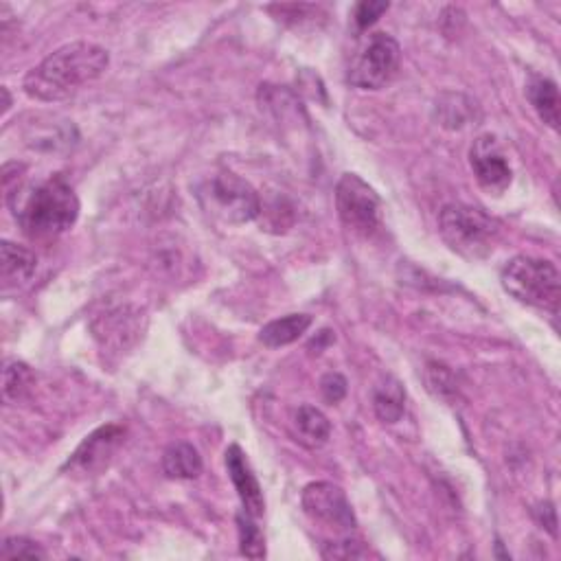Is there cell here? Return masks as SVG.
<instances>
[{
    "mask_svg": "<svg viewBox=\"0 0 561 561\" xmlns=\"http://www.w3.org/2000/svg\"><path fill=\"white\" fill-rule=\"evenodd\" d=\"M33 384H36V377H33V371L25 362H9L5 366L3 373V395L5 402L9 404H18L25 399Z\"/></svg>",
    "mask_w": 561,
    "mask_h": 561,
    "instance_id": "20",
    "label": "cell"
},
{
    "mask_svg": "<svg viewBox=\"0 0 561 561\" xmlns=\"http://www.w3.org/2000/svg\"><path fill=\"white\" fill-rule=\"evenodd\" d=\"M0 557L3 559H44L47 553L42 551V548L27 540V537H7L0 546Z\"/></svg>",
    "mask_w": 561,
    "mask_h": 561,
    "instance_id": "23",
    "label": "cell"
},
{
    "mask_svg": "<svg viewBox=\"0 0 561 561\" xmlns=\"http://www.w3.org/2000/svg\"><path fill=\"white\" fill-rule=\"evenodd\" d=\"M296 441H301L307 448H320L329 441L331 423L329 419L314 406H301L294 412L292 419Z\"/></svg>",
    "mask_w": 561,
    "mask_h": 561,
    "instance_id": "14",
    "label": "cell"
},
{
    "mask_svg": "<svg viewBox=\"0 0 561 561\" xmlns=\"http://www.w3.org/2000/svg\"><path fill=\"white\" fill-rule=\"evenodd\" d=\"M439 233L456 255L476 261L494 250L500 226L476 206L448 204L439 215Z\"/></svg>",
    "mask_w": 561,
    "mask_h": 561,
    "instance_id": "4",
    "label": "cell"
},
{
    "mask_svg": "<svg viewBox=\"0 0 561 561\" xmlns=\"http://www.w3.org/2000/svg\"><path fill=\"white\" fill-rule=\"evenodd\" d=\"M202 209L224 224L253 222L261 213V200L255 187L231 171H220L200 187Z\"/></svg>",
    "mask_w": 561,
    "mask_h": 561,
    "instance_id": "5",
    "label": "cell"
},
{
    "mask_svg": "<svg viewBox=\"0 0 561 561\" xmlns=\"http://www.w3.org/2000/svg\"><path fill=\"white\" fill-rule=\"evenodd\" d=\"M526 97H529L531 106L537 112V117H540L551 130H557L559 128V90L553 79L531 77L529 86H526Z\"/></svg>",
    "mask_w": 561,
    "mask_h": 561,
    "instance_id": "15",
    "label": "cell"
},
{
    "mask_svg": "<svg viewBox=\"0 0 561 561\" xmlns=\"http://www.w3.org/2000/svg\"><path fill=\"white\" fill-rule=\"evenodd\" d=\"M537 515H540V522L546 526L548 531H551L553 535H557V513H555V507L553 505H542L540 509H537Z\"/></svg>",
    "mask_w": 561,
    "mask_h": 561,
    "instance_id": "27",
    "label": "cell"
},
{
    "mask_svg": "<svg viewBox=\"0 0 561 561\" xmlns=\"http://www.w3.org/2000/svg\"><path fill=\"white\" fill-rule=\"evenodd\" d=\"M139 316V312H130L128 307L114 309V312H108L103 318L95 320V338L101 342L103 349H128L143 331Z\"/></svg>",
    "mask_w": 561,
    "mask_h": 561,
    "instance_id": "12",
    "label": "cell"
},
{
    "mask_svg": "<svg viewBox=\"0 0 561 561\" xmlns=\"http://www.w3.org/2000/svg\"><path fill=\"white\" fill-rule=\"evenodd\" d=\"M309 325H312V316H309V314L283 316V318L272 320V323L263 327L259 331V340L270 349L288 347L305 334Z\"/></svg>",
    "mask_w": 561,
    "mask_h": 561,
    "instance_id": "16",
    "label": "cell"
},
{
    "mask_svg": "<svg viewBox=\"0 0 561 561\" xmlns=\"http://www.w3.org/2000/svg\"><path fill=\"white\" fill-rule=\"evenodd\" d=\"M125 430L121 426H103L84 439L75 454L68 459L66 469L75 474H97L110 463L123 441Z\"/></svg>",
    "mask_w": 561,
    "mask_h": 561,
    "instance_id": "10",
    "label": "cell"
},
{
    "mask_svg": "<svg viewBox=\"0 0 561 561\" xmlns=\"http://www.w3.org/2000/svg\"><path fill=\"white\" fill-rule=\"evenodd\" d=\"M320 393H323L325 402L338 404L347 395V380L340 373H327L320 380Z\"/></svg>",
    "mask_w": 561,
    "mask_h": 561,
    "instance_id": "25",
    "label": "cell"
},
{
    "mask_svg": "<svg viewBox=\"0 0 561 561\" xmlns=\"http://www.w3.org/2000/svg\"><path fill=\"white\" fill-rule=\"evenodd\" d=\"M402 49L388 33H373L351 64L349 84L360 90H380L395 77Z\"/></svg>",
    "mask_w": 561,
    "mask_h": 561,
    "instance_id": "7",
    "label": "cell"
},
{
    "mask_svg": "<svg viewBox=\"0 0 561 561\" xmlns=\"http://www.w3.org/2000/svg\"><path fill=\"white\" fill-rule=\"evenodd\" d=\"M426 380H428V388L430 391L441 397V399H450L459 395V386H456V377L454 373L448 369V366L432 362L428 364V373H426Z\"/></svg>",
    "mask_w": 561,
    "mask_h": 561,
    "instance_id": "22",
    "label": "cell"
},
{
    "mask_svg": "<svg viewBox=\"0 0 561 561\" xmlns=\"http://www.w3.org/2000/svg\"><path fill=\"white\" fill-rule=\"evenodd\" d=\"M163 472L174 480H193L202 474V456L191 443H174L163 454Z\"/></svg>",
    "mask_w": 561,
    "mask_h": 561,
    "instance_id": "17",
    "label": "cell"
},
{
    "mask_svg": "<svg viewBox=\"0 0 561 561\" xmlns=\"http://www.w3.org/2000/svg\"><path fill=\"white\" fill-rule=\"evenodd\" d=\"M110 64L108 51L93 42H73L57 49L31 68L22 88L31 99L64 101L84 86L97 82Z\"/></svg>",
    "mask_w": 561,
    "mask_h": 561,
    "instance_id": "1",
    "label": "cell"
},
{
    "mask_svg": "<svg viewBox=\"0 0 561 561\" xmlns=\"http://www.w3.org/2000/svg\"><path fill=\"white\" fill-rule=\"evenodd\" d=\"M373 408L377 419L384 423H397L404 417L406 393L395 377H386V380L375 388Z\"/></svg>",
    "mask_w": 561,
    "mask_h": 561,
    "instance_id": "18",
    "label": "cell"
},
{
    "mask_svg": "<svg viewBox=\"0 0 561 561\" xmlns=\"http://www.w3.org/2000/svg\"><path fill=\"white\" fill-rule=\"evenodd\" d=\"M301 505L309 518L327 524L329 529H336L342 533L356 531L358 520L356 513H353L351 502L345 491H342V487L334 483H327V480L309 483L303 489Z\"/></svg>",
    "mask_w": 561,
    "mask_h": 561,
    "instance_id": "8",
    "label": "cell"
},
{
    "mask_svg": "<svg viewBox=\"0 0 561 561\" xmlns=\"http://www.w3.org/2000/svg\"><path fill=\"white\" fill-rule=\"evenodd\" d=\"M469 165H472L478 185L485 191L494 193V196H500V193L507 191V187L511 185L513 174L509 160L505 152L500 150L494 136H478L472 150H469Z\"/></svg>",
    "mask_w": 561,
    "mask_h": 561,
    "instance_id": "9",
    "label": "cell"
},
{
    "mask_svg": "<svg viewBox=\"0 0 561 561\" xmlns=\"http://www.w3.org/2000/svg\"><path fill=\"white\" fill-rule=\"evenodd\" d=\"M340 222L360 237H373L382 226V202L375 189L358 174H342L336 185Z\"/></svg>",
    "mask_w": 561,
    "mask_h": 561,
    "instance_id": "6",
    "label": "cell"
},
{
    "mask_svg": "<svg viewBox=\"0 0 561 561\" xmlns=\"http://www.w3.org/2000/svg\"><path fill=\"white\" fill-rule=\"evenodd\" d=\"M9 198H20V202H9L14 209L16 222L33 242H51L71 231L79 217V200L71 182L62 176H53L40 185L31 187L27 193H9Z\"/></svg>",
    "mask_w": 561,
    "mask_h": 561,
    "instance_id": "2",
    "label": "cell"
},
{
    "mask_svg": "<svg viewBox=\"0 0 561 561\" xmlns=\"http://www.w3.org/2000/svg\"><path fill=\"white\" fill-rule=\"evenodd\" d=\"M38 270V257L29 248L14 242L0 244V277H3L5 290L25 288Z\"/></svg>",
    "mask_w": 561,
    "mask_h": 561,
    "instance_id": "13",
    "label": "cell"
},
{
    "mask_svg": "<svg viewBox=\"0 0 561 561\" xmlns=\"http://www.w3.org/2000/svg\"><path fill=\"white\" fill-rule=\"evenodd\" d=\"M325 559H364L369 557V551L362 548L360 542L353 540H342V542H327L323 544V551H320Z\"/></svg>",
    "mask_w": 561,
    "mask_h": 561,
    "instance_id": "24",
    "label": "cell"
},
{
    "mask_svg": "<svg viewBox=\"0 0 561 561\" xmlns=\"http://www.w3.org/2000/svg\"><path fill=\"white\" fill-rule=\"evenodd\" d=\"M384 11H388V3H375V0H369V3H360L356 7V14H353V20H356L358 29H369L371 25H375L377 18H380Z\"/></svg>",
    "mask_w": 561,
    "mask_h": 561,
    "instance_id": "26",
    "label": "cell"
},
{
    "mask_svg": "<svg viewBox=\"0 0 561 561\" xmlns=\"http://www.w3.org/2000/svg\"><path fill=\"white\" fill-rule=\"evenodd\" d=\"M226 469L237 489L239 500H242L244 511L253 515L255 520L261 518L263 511H266V500H263L259 480L253 474V469H250L246 454L242 452L239 445H231V448L226 450Z\"/></svg>",
    "mask_w": 561,
    "mask_h": 561,
    "instance_id": "11",
    "label": "cell"
},
{
    "mask_svg": "<svg viewBox=\"0 0 561 561\" xmlns=\"http://www.w3.org/2000/svg\"><path fill=\"white\" fill-rule=\"evenodd\" d=\"M437 117L443 128L461 130L474 117V101L467 99L465 95L445 93L437 101Z\"/></svg>",
    "mask_w": 561,
    "mask_h": 561,
    "instance_id": "19",
    "label": "cell"
},
{
    "mask_svg": "<svg viewBox=\"0 0 561 561\" xmlns=\"http://www.w3.org/2000/svg\"><path fill=\"white\" fill-rule=\"evenodd\" d=\"M237 531H239V548L242 555L250 559L266 557V537L259 531L255 518L250 513L242 511L237 515Z\"/></svg>",
    "mask_w": 561,
    "mask_h": 561,
    "instance_id": "21",
    "label": "cell"
},
{
    "mask_svg": "<svg viewBox=\"0 0 561 561\" xmlns=\"http://www.w3.org/2000/svg\"><path fill=\"white\" fill-rule=\"evenodd\" d=\"M502 288L515 301L544 312H555L561 294V277L553 261L529 255L513 257L500 274Z\"/></svg>",
    "mask_w": 561,
    "mask_h": 561,
    "instance_id": "3",
    "label": "cell"
}]
</instances>
